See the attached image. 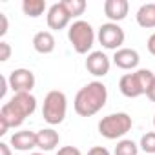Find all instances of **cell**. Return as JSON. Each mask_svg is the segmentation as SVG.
Returning <instances> with one entry per match:
<instances>
[{"label":"cell","mask_w":155,"mask_h":155,"mask_svg":"<svg viewBox=\"0 0 155 155\" xmlns=\"http://www.w3.org/2000/svg\"><path fill=\"white\" fill-rule=\"evenodd\" d=\"M106 101H108V88L101 81H93L77 91L73 108H75L77 115L91 117L106 106Z\"/></svg>","instance_id":"obj_1"},{"label":"cell","mask_w":155,"mask_h":155,"mask_svg":"<svg viewBox=\"0 0 155 155\" xmlns=\"http://www.w3.org/2000/svg\"><path fill=\"white\" fill-rule=\"evenodd\" d=\"M131 126H133L131 117L124 111H117V113H110L99 120V133L104 139L115 140V139L124 137L131 130Z\"/></svg>","instance_id":"obj_2"},{"label":"cell","mask_w":155,"mask_h":155,"mask_svg":"<svg viewBox=\"0 0 155 155\" xmlns=\"http://www.w3.org/2000/svg\"><path fill=\"white\" fill-rule=\"evenodd\" d=\"M68 38L73 46V49L79 55H90L93 42H95V31L90 22L86 20H75L68 29Z\"/></svg>","instance_id":"obj_3"},{"label":"cell","mask_w":155,"mask_h":155,"mask_svg":"<svg viewBox=\"0 0 155 155\" xmlns=\"http://www.w3.org/2000/svg\"><path fill=\"white\" fill-rule=\"evenodd\" d=\"M68 113V99L64 95V91L58 90H51L46 97H44V106H42V117L48 124L55 126L64 122Z\"/></svg>","instance_id":"obj_4"},{"label":"cell","mask_w":155,"mask_h":155,"mask_svg":"<svg viewBox=\"0 0 155 155\" xmlns=\"http://www.w3.org/2000/svg\"><path fill=\"white\" fill-rule=\"evenodd\" d=\"M97 38H99V42L102 44V48L117 51V49L122 48L126 35H124V29H122L119 24H115V22H106V24H102V26L99 28Z\"/></svg>","instance_id":"obj_5"},{"label":"cell","mask_w":155,"mask_h":155,"mask_svg":"<svg viewBox=\"0 0 155 155\" xmlns=\"http://www.w3.org/2000/svg\"><path fill=\"white\" fill-rule=\"evenodd\" d=\"M8 81H9V88L15 93H31V90L35 88V73L31 69L18 68L9 73Z\"/></svg>","instance_id":"obj_6"},{"label":"cell","mask_w":155,"mask_h":155,"mask_svg":"<svg viewBox=\"0 0 155 155\" xmlns=\"http://www.w3.org/2000/svg\"><path fill=\"white\" fill-rule=\"evenodd\" d=\"M46 20H48V28L49 29H55V31H60L64 29L66 26H71V15L68 13V9L64 8L62 2H57L53 4L49 9H48V15H46Z\"/></svg>","instance_id":"obj_7"},{"label":"cell","mask_w":155,"mask_h":155,"mask_svg":"<svg viewBox=\"0 0 155 155\" xmlns=\"http://www.w3.org/2000/svg\"><path fill=\"white\" fill-rule=\"evenodd\" d=\"M111 60L104 51H91L86 58V69L93 77H106L110 73Z\"/></svg>","instance_id":"obj_8"},{"label":"cell","mask_w":155,"mask_h":155,"mask_svg":"<svg viewBox=\"0 0 155 155\" xmlns=\"http://www.w3.org/2000/svg\"><path fill=\"white\" fill-rule=\"evenodd\" d=\"M26 120L24 115H20L9 102H6L0 110V135H6L9 128H18Z\"/></svg>","instance_id":"obj_9"},{"label":"cell","mask_w":155,"mask_h":155,"mask_svg":"<svg viewBox=\"0 0 155 155\" xmlns=\"http://www.w3.org/2000/svg\"><path fill=\"white\" fill-rule=\"evenodd\" d=\"M8 102H9L20 115H24L26 119H28L29 115H33L35 110H37V99H35V95H31V93H15Z\"/></svg>","instance_id":"obj_10"},{"label":"cell","mask_w":155,"mask_h":155,"mask_svg":"<svg viewBox=\"0 0 155 155\" xmlns=\"http://www.w3.org/2000/svg\"><path fill=\"white\" fill-rule=\"evenodd\" d=\"M113 58V64L120 69H135L140 62V57L135 49L131 48H120L115 51V55L111 57Z\"/></svg>","instance_id":"obj_11"},{"label":"cell","mask_w":155,"mask_h":155,"mask_svg":"<svg viewBox=\"0 0 155 155\" xmlns=\"http://www.w3.org/2000/svg\"><path fill=\"white\" fill-rule=\"evenodd\" d=\"M130 11V4L128 0H106L104 2V13L111 22H120L128 17Z\"/></svg>","instance_id":"obj_12"},{"label":"cell","mask_w":155,"mask_h":155,"mask_svg":"<svg viewBox=\"0 0 155 155\" xmlns=\"http://www.w3.org/2000/svg\"><path fill=\"white\" fill-rule=\"evenodd\" d=\"M9 144H11V148H15L18 151H29V150L37 148V133L29 131V130L17 131V133L11 135Z\"/></svg>","instance_id":"obj_13"},{"label":"cell","mask_w":155,"mask_h":155,"mask_svg":"<svg viewBox=\"0 0 155 155\" xmlns=\"http://www.w3.org/2000/svg\"><path fill=\"white\" fill-rule=\"evenodd\" d=\"M119 90L124 97L128 99H137L140 95H144L139 81H137V77H135V71L133 73H126L120 77V81H119Z\"/></svg>","instance_id":"obj_14"},{"label":"cell","mask_w":155,"mask_h":155,"mask_svg":"<svg viewBox=\"0 0 155 155\" xmlns=\"http://www.w3.org/2000/svg\"><path fill=\"white\" fill-rule=\"evenodd\" d=\"M55 46H57V40L53 37L51 31H38L35 37H33V48L37 53L40 55H49L55 51Z\"/></svg>","instance_id":"obj_15"},{"label":"cell","mask_w":155,"mask_h":155,"mask_svg":"<svg viewBox=\"0 0 155 155\" xmlns=\"http://www.w3.org/2000/svg\"><path fill=\"white\" fill-rule=\"evenodd\" d=\"M60 137L53 128H44L40 131H37V148H40L42 151H51L58 146Z\"/></svg>","instance_id":"obj_16"},{"label":"cell","mask_w":155,"mask_h":155,"mask_svg":"<svg viewBox=\"0 0 155 155\" xmlns=\"http://www.w3.org/2000/svg\"><path fill=\"white\" fill-rule=\"evenodd\" d=\"M137 18V24L144 29H153L155 28V4L150 2V4H142L135 15Z\"/></svg>","instance_id":"obj_17"},{"label":"cell","mask_w":155,"mask_h":155,"mask_svg":"<svg viewBox=\"0 0 155 155\" xmlns=\"http://www.w3.org/2000/svg\"><path fill=\"white\" fill-rule=\"evenodd\" d=\"M46 2L44 0H24L22 2V11L24 15L31 17V18H38L40 15H44L46 11Z\"/></svg>","instance_id":"obj_18"},{"label":"cell","mask_w":155,"mask_h":155,"mask_svg":"<svg viewBox=\"0 0 155 155\" xmlns=\"http://www.w3.org/2000/svg\"><path fill=\"white\" fill-rule=\"evenodd\" d=\"M62 4H64V8L68 9V13L71 15V18L84 15V11H86V8H88L86 0H62Z\"/></svg>","instance_id":"obj_19"},{"label":"cell","mask_w":155,"mask_h":155,"mask_svg":"<svg viewBox=\"0 0 155 155\" xmlns=\"http://www.w3.org/2000/svg\"><path fill=\"white\" fill-rule=\"evenodd\" d=\"M115 155H139V146L131 139H122L115 146Z\"/></svg>","instance_id":"obj_20"},{"label":"cell","mask_w":155,"mask_h":155,"mask_svg":"<svg viewBox=\"0 0 155 155\" xmlns=\"http://www.w3.org/2000/svg\"><path fill=\"white\" fill-rule=\"evenodd\" d=\"M135 77H137V81H139V84H140V88H142V91H144V95H146L148 90L151 88L153 81H155L153 71H150V69H137V71H135Z\"/></svg>","instance_id":"obj_21"},{"label":"cell","mask_w":155,"mask_h":155,"mask_svg":"<svg viewBox=\"0 0 155 155\" xmlns=\"http://www.w3.org/2000/svg\"><path fill=\"white\" fill-rule=\"evenodd\" d=\"M140 148L146 155H155V131H148L140 137Z\"/></svg>","instance_id":"obj_22"},{"label":"cell","mask_w":155,"mask_h":155,"mask_svg":"<svg viewBox=\"0 0 155 155\" xmlns=\"http://www.w3.org/2000/svg\"><path fill=\"white\" fill-rule=\"evenodd\" d=\"M9 57H11V46L2 40L0 42V60L6 62V60H9Z\"/></svg>","instance_id":"obj_23"},{"label":"cell","mask_w":155,"mask_h":155,"mask_svg":"<svg viewBox=\"0 0 155 155\" xmlns=\"http://www.w3.org/2000/svg\"><path fill=\"white\" fill-rule=\"evenodd\" d=\"M57 155H82L79 148H75V146H64L57 151Z\"/></svg>","instance_id":"obj_24"},{"label":"cell","mask_w":155,"mask_h":155,"mask_svg":"<svg viewBox=\"0 0 155 155\" xmlns=\"http://www.w3.org/2000/svg\"><path fill=\"white\" fill-rule=\"evenodd\" d=\"M8 28H9V22H8L6 13H0V37H4L8 33Z\"/></svg>","instance_id":"obj_25"},{"label":"cell","mask_w":155,"mask_h":155,"mask_svg":"<svg viewBox=\"0 0 155 155\" xmlns=\"http://www.w3.org/2000/svg\"><path fill=\"white\" fill-rule=\"evenodd\" d=\"M88 155H110V151H108L104 146H93V148L88 151Z\"/></svg>","instance_id":"obj_26"},{"label":"cell","mask_w":155,"mask_h":155,"mask_svg":"<svg viewBox=\"0 0 155 155\" xmlns=\"http://www.w3.org/2000/svg\"><path fill=\"white\" fill-rule=\"evenodd\" d=\"M0 84H2V90H0V99H4V97H6V91L9 90V81H8V77H0Z\"/></svg>","instance_id":"obj_27"},{"label":"cell","mask_w":155,"mask_h":155,"mask_svg":"<svg viewBox=\"0 0 155 155\" xmlns=\"http://www.w3.org/2000/svg\"><path fill=\"white\" fill-rule=\"evenodd\" d=\"M146 46H148V51L155 57V31L150 35V38H148V44H146Z\"/></svg>","instance_id":"obj_28"},{"label":"cell","mask_w":155,"mask_h":155,"mask_svg":"<svg viewBox=\"0 0 155 155\" xmlns=\"http://www.w3.org/2000/svg\"><path fill=\"white\" fill-rule=\"evenodd\" d=\"M0 155H13V153H11V144L0 142Z\"/></svg>","instance_id":"obj_29"},{"label":"cell","mask_w":155,"mask_h":155,"mask_svg":"<svg viewBox=\"0 0 155 155\" xmlns=\"http://www.w3.org/2000/svg\"><path fill=\"white\" fill-rule=\"evenodd\" d=\"M146 97L151 101V102H155V81H153V84H151V88L148 90V93H146Z\"/></svg>","instance_id":"obj_30"},{"label":"cell","mask_w":155,"mask_h":155,"mask_svg":"<svg viewBox=\"0 0 155 155\" xmlns=\"http://www.w3.org/2000/svg\"><path fill=\"white\" fill-rule=\"evenodd\" d=\"M29 155H44V153H38V151H35V153H29Z\"/></svg>","instance_id":"obj_31"},{"label":"cell","mask_w":155,"mask_h":155,"mask_svg":"<svg viewBox=\"0 0 155 155\" xmlns=\"http://www.w3.org/2000/svg\"><path fill=\"white\" fill-rule=\"evenodd\" d=\"M153 128H155V115H153Z\"/></svg>","instance_id":"obj_32"}]
</instances>
